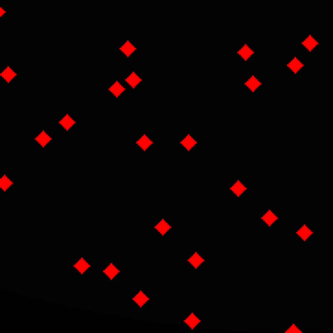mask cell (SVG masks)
Instances as JSON below:
<instances>
[{
  "mask_svg": "<svg viewBox=\"0 0 333 333\" xmlns=\"http://www.w3.org/2000/svg\"><path fill=\"white\" fill-rule=\"evenodd\" d=\"M63 125H65V127H70V125H72V120H65Z\"/></svg>",
  "mask_w": 333,
  "mask_h": 333,
  "instance_id": "13",
  "label": "cell"
},
{
  "mask_svg": "<svg viewBox=\"0 0 333 333\" xmlns=\"http://www.w3.org/2000/svg\"><path fill=\"white\" fill-rule=\"evenodd\" d=\"M263 219H265V223H267V225H273V223H274V213H270V212H269V213H265V217H263Z\"/></svg>",
  "mask_w": 333,
  "mask_h": 333,
  "instance_id": "3",
  "label": "cell"
},
{
  "mask_svg": "<svg viewBox=\"0 0 333 333\" xmlns=\"http://www.w3.org/2000/svg\"><path fill=\"white\" fill-rule=\"evenodd\" d=\"M75 267H78L79 270H85V269H87L88 265H87V261H85V260H79V263H78V265H75Z\"/></svg>",
  "mask_w": 333,
  "mask_h": 333,
  "instance_id": "6",
  "label": "cell"
},
{
  "mask_svg": "<svg viewBox=\"0 0 333 333\" xmlns=\"http://www.w3.org/2000/svg\"><path fill=\"white\" fill-rule=\"evenodd\" d=\"M9 184H11V182H9L8 179H2V180H0V186H2V188H8Z\"/></svg>",
  "mask_w": 333,
  "mask_h": 333,
  "instance_id": "10",
  "label": "cell"
},
{
  "mask_svg": "<svg viewBox=\"0 0 333 333\" xmlns=\"http://www.w3.org/2000/svg\"><path fill=\"white\" fill-rule=\"evenodd\" d=\"M309 234H311V232L307 230V228H306V226H304V228H302V230H300V238H302V239H307V238H309Z\"/></svg>",
  "mask_w": 333,
  "mask_h": 333,
  "instance_id": "4",
  "label": "cell"
},
{
  "mask_svg": "<svg viewBox=\"0 0 333 333\" xmlns=\"http://www.w3.org/2000/svg\"><path fill=\"white\" fill-rule=\"evenodd\" d=\"M258 85H260V81H258V79H250V81H248V87H252V90L258 87Z\"/></svg>",
  "mask_w": 333,
  "mask_h": 333,
  "instance_id": "8",
  "label": "cell"
},
{
  "mask_svg": "<svg viewBox=\"0 0 333 333\" xmlns=\"http://www.w3.org/2000/svg\"><path fill=\"white\" fill-rule=\"evenodd\" d=\"M2 75H4L6 79H13V75H15V72H13L11 68H6V70L2 72Z\"/></svg>",
  "mask_w": 333,
  "mask_h": 333,
  "instance_id": "2",
  "label": "cell"
},
{
  "mask_svg": "<svg viewBox=\"0 0 333 333\" xmlns=\"http://www.w3.org/2000/svg\"><path fill=\"white\" fill-rule=\"evenodd\" d=\"M289 66H291V68H293V70H298V68H300V66H302V63H298V61H293V63H291Z\"/></svg>",
  "mask_w": 333,
  "mask_h": 333,
  "instance_id": "9",
  "label": "cell"
},
{
  "mask_svg": "<svg viewBox=\"0 0 333 333\" xmlns=\"http://www.w3.org/2000/svg\"><path fill=\"white\" fill-rule=\"evenodd\" d=\"M304 46L307 48V50H313V48L317 46V41L315 39H311V37H307L306 41H304Z\"/></svg>",
  "mask_w": 333,
  "mask_h": 333,
  "instance_id": "1",
  "label": "cell"
},
{
  "mask_svg": "<svg viewBox=\"0 0 333 333\" xmlns=\"http://www.w3.org/2000/svg\"><path fill=\"white\" fill-rule=\"evenodd\" d=\"M191 263H201V258H199V256H193V258H191Z\"/></svg>",
  "mask_w": 333,
  "mask_h": 333,
  "instance_id": "12",
  "label": "cell"
},
{
  "mask_svg": "<svg viewBox=\"0 0 333 333\" xmlns=\"http://www.w3.org/2000/svg\"><path fill=\"white\" fill-rule=\"evenodd\" d=\"M0 17H2V9H0Z\"/></svg>",
  "mask_w": 333,
  "mask_h": 333,
  "instance_id": "14",
  "label": "cell"
},
{
  "mask_svg": "<svg viewBox=\"0 0 333 333\" xmlns=\"http://www.w3.org/2000/svg\"><path fill=\"white\" fill-rule=\"evenodd\" d=\"M122 90H123V88H120V83H114V85H112V92H114L116 96H118V94H120V92H122Z\"/></svg>",
  "mask_w": 333,
  "mask_h": 333,
  "instance_id": "7",
  "label": "cell"
},
{
  "mask_svg": "<svg viewBox=\"0 0 333 333\" xmlns=\"http://www.w3.org/2000/svg\"><path fill=\"white\" fill-rule=\"evenodd\" d=\"M243 190H245V186H243V184H236V186H234V191L238 193V195H241V193H243Z\"/></svg>",
  "mask_w": 333,
  "mask_h": 333,
  "instance_id": "5",
  "label": "cell"
},
{
  "mask_svg": "<svg viewBox=\"0 0 333 333\" xmlns=\"http://www.w3.org/2000/svg\"><path fill=\"white\" fill-rule=\"evenodd\" d=\"M138 81H140V79H138L136 75H131V78H129V83H133V85H134V83H138Z\"/></svg>",
  "mask_w": 333,
  "mask_h": 333,
  "instance_id": "11",
  "label": "cell"
}]
</instances>
